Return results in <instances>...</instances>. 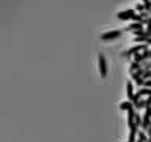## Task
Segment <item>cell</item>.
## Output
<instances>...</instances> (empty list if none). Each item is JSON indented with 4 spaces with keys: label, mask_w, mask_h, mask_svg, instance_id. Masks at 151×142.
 I'll return each instance as SVG.
<instances>
[{
    "label": "cell",
    "mask_w": 151,
    "mask_h": 142,
    "mask_svg": "<svg viewBox=\"0 0 151 142\" xmlns=\"http://www.w3.org/2000/svg\"><path fill=\"white\" fill-rule=\"evenodd\" d=\"M121 30H110V32H106V33H102L101 36V41H113V40H118V38L121 36Z\"/></svg>",
    "instance_id": "obj_2"
},
{
    "label": "cell",
    "mask_w": 151,
    "mask_h": 142,
    "mask_svg": "<svg viewBox=\"0 0 151 142\" xmlns=\"http://www.w3.org/2000/svg\"><path fill=\"white\" fill-rule=\"evenodd\" d=\"M135 142H145V141H142V139H139V137H137V141Z\"/></svg>",
    "instance_id": "obj_18"
},
{
    "label": "cell",
    "mask_w": 151,
    "mask_h": 142,
    "mask_svg": "<svg viewBox=\"0 0 151 142\" xmlns=\"http://www.w3.org/2000/svg\"><path fill=\"white\" fill-rule=\"evenodd\" d=\"M132 21H134V22H137V24H142V25H143V21H145V19H143V16H142V14L139 13V14H134V16H132Z\"/></svg>",
    "instance_id": "obj_9"
},
{
    "label": "cell",
    "mask_w": 151,
    "mask_h": 142,
    "mask_svg": "<svg viewBox=\"0 0 151 142\" xmlns=\"http://www.w3.org/2000/svg\"><path fill=\"white\" fill-rule=\"evenodd\" d=\"M143 87H146V88H151V79H145Z\"/></svg>",
    "instance_id": "obj_16"
},
{
    "label": "cell",
    "mask_w": 151,
    "mask_h": 142,
    "mask_svg": "<svg viewBox=\"0 0 151 142\" xmlns=\"http://www.w3.org/2000/svg\"><path fill=\"white\" fill-rule=\"evenodd\" d=\"M145 49H148V46H146V44H135V46H132L131 49H127V51L123 52V57H126V59H127V57L134 55V54H137V52H142Z\"/></svg>",
    "instance_id": "obj_3"
},
{
    "label": "cell",
    "mask_w": 151,
    "mask_h": 142,
    "mask_svg": "<svg viewBox=\"0 0 151 142\" xmlns=\"http://www.w3.org/2000/svg\"><path fill=\"white\" fill-rule=\"evenodd\" d=\"M135 14V9H124V11H120L116 14V17L120 21H131L132 16Z\"/></svg>",
    "instance_id": "obj_4"
},
{
    "label": "cell",
    "mask_w": 151,
    "mask_h": 142,
    "mask_svg": "<svg viewBox=\"0 0 151 142\" xmlns=\"http://www.w3.org/2000/svg\"><path fill=\"white\" fill-rule=\"evenodd\" d=\"M151 123V106H148V107H145V115H143V118H142V128L143 130H146V126H148Z\"/></svg>",
    "instance_id": "obj_5"
},
{
    "label": "cell",
    "mask_w": 151,
    "mask_h": 142,
    "mask_svg": "<svg viewBox=\"0 0 151 142\" xmlns=\"http://www.w3.org/2000/svg\"><path fill=\"white\" fill-rule=\"evenodd\" d=\"M140 28H143V25H142V24L134 22V24H131V25L126 28V30H127V32H135V30H140Z\"/></svg>",
    "instance_id": "obj_8"
},
{
    "label": "cell",
    "mask_w": 151,
    "mask_h": 142,
    "mask_svg": "<svg viewBox=\"0 0 151 142\" xmlns=\"http://www.w3.org/2000/svg\"><path fill=\"white\" fill-rule=\"evenodd\" d=\"M142 78H143V79H151V70H150V71H145Z\"/></svg>",
    "instance_id": "obj_15"
},
{
    "label": "cell",
    "mask_w": 151,
    "mask_h": 142,
    "mask_svg": "<svg viewBox=\"0 0 151 142\" xmlns=\"http://www.w3.org/2000/svg\"><path fill=\"white\" fill-rule=\"evenodd\" d=\"M135 9H137V11H139V13H142V11H145V8H143V5H140V3H139V5H137V8H135Z\"/></svg>",
    "instance_id": "obj_17"
},
{
    "label": "cell",
    "mask_w": 151,
    "mask_h": 142,
    "mask_svg": "<svg viewBox=\"0 0 151 142\" xmlns=\"http://www.w3.org/2000/svg\"><path fill=\"white\" fill-rule=\"evenodd\" d=\"M134 123H135V125H137V126H140V125H142V117L139 115V114H135V118H134Z\"/></svg>",
    "instance_id": "obj_14"
},
{
    "label": "cell",
    "mask_w": 151,
    "mask_h": 142,
    "mask_svg": "<svg viewBox=\"0 0 151 142\" xmlns=\"http://www.w3.org/2000/svg\"><path fill=\"white\" fill-rule=\"evenodd\" d=\"M134 85L132 82H127L126 84V95H127V101H132V98H134Z\"/></svg>",
    "instance_id": "obj_7"
},
{
    "label": "cell",
    "mask_w": 151,
    "mask_h": 142,
    "mask_svg": "<svg viewBox=\"0 0 151 142\" xmlns=\"http://www.w3.org/2000/svg\"><path fill=\"white\" fill-rule=\"evenodd\" d=\"M131 107H134L131 101H123V103L120 104V109H121V111H127V109H131Z\"/></svg>",
    "instance_id": "obj_10"
},
{
    "label": "cell",
    "mask_w": 151,
    "mask_h": 142,
    "mask_svg": "<svg viewBox=\"0 0 151 142\" xmlns=\"http://www.w3.org/2000/svg\"><path fill=\"white\" fill-rule=\"evenodd\" d=\"M140 68H142V63H137V62H132V63H131V73L139 71Z\"/></svg>",
    "instance_id": "obj_11"
},
{
    "label": "cell",
    "mask_w": 151,
    "mask_h": 142,
    "mask_svg": "<svg viewBox=\"0 0 151 142\" xmlns=\"http://www.w3.org/2000/svg\"><path fill=\"white\" fill-rule=\"evenodd\" d=\"M145 131H146V133H145L146 137H148V141H146V142H151V123H150L148 126H146V130H145Z\"/></svg>",
    "instance_id": "obj_13"
},
{
    "label": "cell",
    "mask_w": 151,
    "mask_h": 142,
    "mask_svg": "<svg viewBox=\"0 0 151 142\" xmlns=\"http://www.w3.org/2000/svg\"><path fill=\"white\" fill-rule=\"evenodd\" d=\"M98 66H99V73H101L102 78H107V60L106 57H104V54H98Z\"/></svg>",
    "instance_id": "obj_1"
},
{
    "label": "cell",
    "mask_w": 151,
    "mask_h": 142,
    "mask_svg": "<svg viewBox=\"0 0 151 142\" xmlns=\"http://www.w3.org/2000/svg\"><path fill=\"white\" fill-rule=\"evenodd\" d=\"M127 125H129V126H132V125H135V123H134V118H135V109L134 107H131V109H127Z\"/></svg>",
    "instance_id": "obj_6"
},
{
    "label": "cell",
    "mask_w": 151,
    "mask_h": 142,
    "mask_svg": "<svg viewBox=\"0 0 151 142\" xmlns=\"http://www.w3.org/2000/svg\"><path fill=\"white\" fill-rule=\"evenodd\" d=\"M134 41L137 43V44H139V41H140V43H146V41H148V36H146V35H142V36H135V38H134Z\"/></svg>",
    "instance_id": "obj_12"
}]
</instances>
